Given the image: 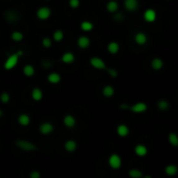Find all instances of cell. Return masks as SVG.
Listing matches in <instances>:
<instances>
[{
  "instance_id": "obj_1",
  "label": "cell",
  "mask_w": 178,
  "mask_h": 178,
  "mask_svg": "<svg viewBox=\"0 0 178 178\" xmlns=\"http://www.w3.org/2000/svg\"><path fill=\"white\" fill-rule=\"evenodd\" d=\"M23 54V51L22 50H19V51H17L16 53H13V54H11L7 58V61L4 62V69L10 71V70H13L15 67L17 66L18 63H19V59L21 57V55Z\"/></svg>"
},
{
  "instance_id": "obj_2",
  "label": "cell",
  "mask_w": 178,
  "mask_h": 178,
  "mask_svg": "<svg viewBox=\"0 0 178 178\" xmlns=\"http://www.w3.org/2000/svg\"><path fill=\"white\" fill-rule=\"evenodd\" d=\"M107 164H108L109 167L112 169V170L117 171L121 167H122V158H121V156L119 155V154L112 153L108 156Z\"/></svg>"
},
{
  "instance_id": "obj_3",
  "label": "cell",
  "mask_w": 178,
  "mask_h": 178,
  "mask_svg": "<svg viewBox=\"0 0 178 178\" xmlns=\"http://www.w3.org/2000/svg\"><path fill=\"white\" fill-rule=\"evenodd\" d=\"M16 146L23 151H35L38 150L37 145L26 140H17L16 141Z\"/></svg>"
},
{
  "instance_id": "obj_4",
  "label": "cell",
  "mask_w": 178,
  "mask_h": 178,
  "mask_svg": "<svg viewBox=\"0 0 178 178\" xmlns=\"http://www.w3.org/2000/svg\"><path fill=\"white\" fill-rule=\"evenodd\" d=\"M127 109H129L132 114H144V112H147L148 105H147V103L140 101V102L133 103L132 105H128Z\"/></svg>"
},
{
  "instance_id": "obj_5",
  "label": "cell",
  "mask_w": 178,
  "mask_h": 178,
  "mask_svg": "<svg viewBox=\"0 0 178 178\" xmlns=\"http://www.w3.org/2000/svg\"><path fill=\"white\" fill-rule=\"evenodd\" d=\"M90 65L94 69L97 70H106V64L102 58L98 57V56H93L90 59Z\"/></svg>"
},
{
  "instance_id": "obj_6",
  "label": "cell",
  "mask_w": 178,
  "mask_h": 178,
  "mask_svg": "<svg viewBox=\"0 0 178 178\" xmlns=\"http://www.w3.org/2000/svg\"><path fill=\"white\" fill-rule=\"evenodd\" d=\"M52 11L51 8L48 7H41L39 10L37 11V18L39 20H47L51 17Z\"/></svg>"
},
{
  "instance_id": "obj_7",
  "label": "cell",
  "mask_w": 178,
  "mask_h": 178,
  "mask_svg": "<svg viewBox=\"0 0 178 178\" xmlns=\"http://www.w3.org/2000/svg\"><path fill=\"white\" fill-rule=\"evenodd\" d=\"M39 131L43 135H48L54 131V125L50 122H43L39 126Z\"/></svg>"
},
{
  "instance_id": "obj_8",
  "label": "cell",
  "mask_w": 178,
  "mask_h": 178,
  "mask_svg": "<svg viewBox=\"0 0 178 178\" xmlns=\"http://www.w3.org/2000/svg\"><path fill=\"white\" fill-rule=\"evenodd\" d=\"M116 131H117V135L120 136V138H126V136L129 135L130 129L126 124L122 123V124H119V125L117 126Z\"/></svg>"
},
{
  "instance_id": "obj_9",
  "label": "cell",
  "mask_w": 178,
  "mask_h": 178,
  "mask_svg": "<svg viewBox=\"0 0 178 178\" xmlns=\"http://www.w3.org/2000/svg\"><path fill=\"white\" fill-rule=\"evenodd\" d=\"M156 11L153 8H148L144 13V20L148 23H152L156 20Z\"/></svg>"
},
{
  "instance_id": "obj_10",
  "label": "cell",
  "mask_w": 178,
  "mask_h": 178,
  "mask_svg": "<svg viewBox=\"0 0 178 178\" xmlns=\"http://www.w3.org/2000/svg\"><path fill=\"white\" fill-rule=\"evenodd\" d=\"M77 45L80 49H87L91 45V40L87 35H80L77 39Z\"/></svg>"
},
{
  "instance_id": "obj_11",
  "label": "cell",
  "mask_w": 178,
  "mask_h": 178,
  "mask_svg": "<svg viewBox=\"0 0 178 178\" xmlns=\"http://www.w3.org/2000/svg\"><path fill=\"white\" fill-rule=\"evenodd\" d=\"M124 7L128 11H135L139 7V0H124Z\"/></svg>"
},
{
  "instance_id": "obj_12",
  "label": "cell",
  "mask_w": 178,
  "mask_h": 178,
  "mask_svg": "<svg viewBox=\"0 0 178 178\" xmlns=\"http://www.w3.org/2000/svg\"><path fill=\"white\" fill-rule=\"evenodd\" d=\"M63 122H64V125L67 127V128H73L75 127L76 125V119L74 118V116L72 115H66L63 119Z\"/></svg>"
},
{
  "instance_id": "obj_13",
  "label": "cell",
  "mask_w": 178,
  "mask_h": 178,
  "mask_svg": "<svg viewBox=\"0 0 178 178\" xmlns=\"http://www.w3.org/2000/svg\"><path fill=\"white\" fill-rule=\"evenodd\" d=\"M133 150H135V154L139 157H144L148 154V148L143 144H138Z\"/></svg>"
},
{
  "instance_id": "obj_14",
  "label": "cell",
  "mask_w": 178,
  "mask_h": 178,
  "mask_svg": "<svg viewBox=\"0 0 178 178\" xmlns=\"http://www.w3.org/2000/svg\"><path fill=\"white\" fill-rule=\"evenodd\" d=\"M64 148H65V150H66L68 153L75 152V151L77 150V143H76V141H74V140H67L66 142H65V144H64Z\"/></svg>"
},
{
  "instance_id": "obj_15",
  "label": "cell",
  "mask_w": 178,
  "mask_h": 178,
  "mask_svg": "<svg viewBox=\"0 0 178 178\" xmlns=\"http://www.w3.org/2000/svg\"><path fill=\"white\" fill-rule=\"evenodd\" d=\"M47 80L51 84H58L62 81V76L57 72H51L47 76Z\"/></svg>"
},
{
  "instance_id": "obj_16",
  "label": "cell",
  "mask_w": 178,
  "mask_h": 178,
  "mask_svg": "<svg viewBox=\"0 0 178 178\" xmlns=\"http://www.w3.org/2000/svg\"><path fill=\"white\" fill-rule=\"evenodd\" d=\"M135 42L138 44V45H140V46L145 45V44L148 42L147 34H144V32H138V34H135Z\"/></svg>"
},
{
  "instance_id": "obj_17",
  "label": "cell",
  "mask_w": 178,
  "mask_h": 178,
  "mask_svg": "<svg viewBox=\"0 0 178 178\" xmlns=\"http://www.w3.org/2000/svg\"><path fill=\"white\" fill-rule=\"evenodd\" d=\"M44 97V94H43V91L41 90L40 88H34L31 91V98L32 100L35 102H39L43 99Z\"/></svg>"
},
{
  "instance_id": "obj_18",
  "label": "cell",
  "mask_w": 178,
  "mask_h": 178,
  "mask_svg": "<svg viewBox=\"0 0 178 178\" xmlns=\"http://www.w3.org/2000/svg\"><path fill=\"white\" fill-rule=\"evenodd\" d=\"M4 18L7 22H16L19 20V15L15 11H7L4 13Z\"/></svg>"
},
{
  "instance_id": "obj_19",
  "label": "cell",
  "mask_w": 178,
  "mask_h": 178,
  "mask_svg": "<svg viewBox=\"0 0 178 178\" xmlns=\"http://www.w3.org/2000/svg\"><path fill=\"white\" fill-rule=\"evenodd\" d=\"M17 120H18V123H19L20 125L23 126V127L28 126L31 122V119L27 114H21L19 117H18Z\"/></svg>"
},
{
  "instance_id": "obj_20",
  "label": "cell",
  "mask_w": 178,
  "mask_h": 178,
  "mask_svg": "<svg viewBox=\"0 0 178 178\" xmlns=\"http://www.w3.org/2000/svg\"><path fill=\"white\" fill-rule=\"evenodd\" d=\"M62 62L64 64H67V65H70V64H73L75 62V55L73 54L72 52H65L63 55H62Z\"/></svg>"
},
{
  "instance_id": "obj_21",
  "label": "cell",
  "mask_w": 178,
  "mask_h": 178,
  "mask_svg": "<svg viewBox=\"0 0 178 178\" xmlns=\"http://www.w3.org/2000/svg\"><path fill=\"white\" fill-rule=\"evenodd\" d=\"M151 68L155 71H159L164 68V61L159 57H155L151 61Z\"/></svg>"
},
{
  "instance_id": "obj_22",
  "label": "cell",
  "mask_w": 178,
  "mask_h": 178,
  "mask_svg": "<svg viewBox=\"0 0 178 178\" xmlns=\"http://www.w3.org/2000/svg\"><path fill=\"white\" fill-rule=\"evenodd\" d=\"M106 10H107V11H109L111 14L117 13L119 10L118 1H116V0H109L107 3H106Z\"/></svg>"
},
{
  "instance_id": "obj_23",
  "label": "cell",
  "mask_w": 178,
  "mask_h": 178,
  "mask_svg": "<svg viewBox=\"0 0 178 178\" xmlns=\"http://www.w3.org/2000/svg\"><path fill=\"white\" fill-rule=\"evenodd\" d=\"M115 93H116V91L112 85L107 84L102 89V95H103V97H105V98H112L115 95Z\"/></svg>"
},
{
  "instance_id": "obj_24",
  "label": "cell",
  "mask_w": 178,
  "mask_h": 178,
  "mask_svg": "<svg viewBox=\"0 0 178 178\" xmlns=\"http://www.w3.org/2000/svg\"><path fill=\"white\" fill-rule=\"evenodd\" d=\"M177 172H178V168L176 165L170 164L165 167V173L166 175H168V176H174V175L177 174Z\"/></svg>"
},
{
  "instance_id": "obj_25",
  "label": "cell",
  "mask_w": 178,
  "mask_h": 178,
  "mask_svg": "<svg viewBox=\"0 0 178 178\" xmlns=\"http://www.w3.org/2000/svg\"><path fill=\"white\" fill-rule=\"evenodd\" d=\"M120 50V45H119L118 42H111L108 43L107 45V51L111 54H117Z\"/></svg>"
},
{
  "instance_id": "obj_26",
  "label": "cell",
  "mask_w": 178,
  "mask_h": 178,
  "mask_svg": "<svg viewBox=\"0 0 178 178\" xmlns=\"http://www.w3.org/2000/svg\"><path fill=\"white\" fill-rule=\"evenodd\" d=\"M35 73V69L32 65H25L24 68H23V74L26 77H32Z\"/></svg>"
},
{
  "instance_id": "obj_27",
  "label": "cell",
  "mask_w": 178,
  "mask_h": 178,
  "mask_svg": "<svg viewBox=\"0 0 178 178\" xmlns=\"http://www.w3.org/2000/svg\"><path fill=\"white\" fill-rule=\"evenodd\" d=\"M168 142L171 146L177 147L178 146V135L175 132H170L168 135Z\"/></svg>"
},
{
  "instance_id": "obj_28",
  "label": "cell",
  "mask_w": 178,
  "mask_h": 178,
  "mask_svg": "<svg viewBox=\"0 0 178 178\" xmlns=\"http://www.w3.org/2000/svg\"><path fill=\"white\" fill-rule=\"evenodd\" d=\"M128 175L131 178H142L144 176L143 172H142L141 170H139V169H135V168L130 169V170L128 171Z\"/></svg>"
},
{
  "instance_id": "obj_29",
  "label": "cell",
  "mask_w": 178,
  "mask_h": 178,
  "mask_svg": "<svg viewBox=\"0 0 178 178\" xmlns=\"http://www.w3.org/2000/svg\"><path fill=\"white\" fill-rule=\"evenodd\" d=\"M11 40H13L14 42L19 43V42H21V41H23V39H24V35H23V34H22L21 31L15 30L13 34H11Z\"/></svg>"
},
{
  "instance_id": "obj_30",
  "label": "cell",
  "mask_w": 178,
  "mask_h": 178,
  "mask_svg": "<svg viewBox=\"0 0 178 178\" xmlns=\"http://www.w3.org/2000/svg\"><path fill=\"white\" fill-rule=\"evenodd\" d=\"M64 31L62 30V29H56V30L53 32V40L55 41V42H62V41L64 40Z\"/></svg>"
},
{
  "instance_id": "obj_31",
  "label": "cell",
  "mask_w": 178,
  "mask_h": 178,
  "mask_svg": "<svg viewBox=\"0 0 178 178\" xmlns=\"http://www.w3.org/2000/svg\"><path fill=\"white\" fill-rule=\"evenodd\" d=\"M80 28H81V30H84L85 32H89V31L93 30L94 24L90 21H82L81 24H80Z\"/></svg>"
},
{
  "instance_id": "obj_32",
  "label": "cell",
  "mask_w": 178,
  "mask_h": 178,
  "mask_svg": "<svg viewBox=\"0 0 178 178\" xmlns=\"http://www.w3.org/2000/svg\"><path fill=\"white\" fill-rule=\"evenodd\" d=\"M170 106V103H169L166 99H161L157 101V108L159 111H167Z\"/></svg>"
},
{
  "instance_id": "obj_33",
  "label": "cell",
  "mask_w": 178,
  "mask_h": 178,
  "mask_svg": "<svg viewBox=\"0 0 178 178\" xmlns=\"http://www.w3.org/2000/svg\"><path fill=\"white\" fill-rule=\"evenodd\" d=\"M10 100H11V96L7 92H2V93L0 94V101H1V103L7 104V103L10 102Z\"/></svg>"
},
{
  "instance_id": "obj_34",
  "label": "cell",
  "mask_w": 178,
  "mask_h": 178,
  "mask_svg": "<svg viewBox=\"0 0 178 178\" xmlns=\"http://www.w3.org/2000/svg\"><path fill=\"white\" fill-rule=\"evenodd\" d=\"M69 5L71 8L76 10V8H78L79 5H80V0H69Z\"/></svg>"
},
{
  "instance_id": "obj_35",
  "label": "cell",
  "mask_w": 178,
  "mask_h": 178,
  "mask_svg": "<svg viewBox=\"0 0 178 178\" xmlns=\"http://www.w3.org/2000/svg\"><path fill=\"white\" fill-rule=\"evenodd\" d=\"M42 45L45 47V48H50L52 46V41L50 38H44L42 40Z\"/></svg>"
},
{
  "instance_id": "obj_36",
  "label": "cell",
  "mask_w": 178,
  "mask_h": 178,
  "mask_svg": "<svg viewBox=\"0 0 178 178\" xmlns=\"http://www.w3.org/2000/svg\"><path fill=\"white\" fill-rule=\"evenodd\" d=\"M106 71H107V73L109 74V76H112V78L118 77V71L114 69V68H106Z\"/></svg>"
},
{
  "instance_id": "obj_37",
  "label": "cell",
  "mask_w": 178,
  "mask_h": 178,
  "mask_svg": "<svg viewBox=\"0 0 178 178\" xmlns=\"http://www.w3.org/2000/svg\"><path fill=\"white\" fill-rule=\"evenodd\" d=\"M41 176L42 175H41V173L38 170H34L29 173V178H41Z\"/></svg>"
},
{
  "instance_id": "obj_38",
  "label": "cell",
  "mask_w": 178,
  "mask_h": 178,
  "mask_svg": "<svg viewBox=\"0 0 178 178\" xmlns=\"http://www.w3.org/2000/svg\"><path fill=\"white\" fill-rule=\"evenodd\" d=\"M114 19L116 21H122L123 20V14L122 13H117L114 16Z\"/></svg>"
},
{
  "instance_id": "obj_39",
  "label": "cell",
  "mask_w": 178,
  "mask_h": 178,
  "mask_svg": "<svg viewBox=\"0 0 178 178\" xmlns=\"http://www.w3.org/2000/svg\"><path fill=\"white\" fill-rule=\"evenodd\" d=\"M43 65H44V68H49L50 67V65H51V64H50L49 63V62H47V61H45V62H43Z\"/></svg>"
},
{
  "instance_id": "obj_40",
  "label": "cell",
  "mask_w": 178,
  "mask_h": 178,
  "mask_svg": "<svg viewBox=\"0 0 178 178\" xmlns=\"http://www.w3.org/2000/svg\"><path fill=\"white\" fill-rule=\"evenodd\" d=\"M2 116H3V111H2V109L0 108V118H1Z\"/></svg>"
},
{
  "instance_id": "obj_41",
  "label": "cell",
  "mask_w": 178,
  "mask_h": 178,
  "mask_svg": "<svg viewBox=\"0 0 178 178\" xmlns=\"http://www.w3.org/2000/svg\"><path fill=\"white\" fill-rule=\"evenodd\" d=\"M142 178H152V177H151L150 175H145V176H143Z\"/></svg>"
},
{
  "instance_id": "obj_42",
  "label": "cell",
  "mask_w": 178,
  "mask_h": 178,
  "mask_svg": "<svg viewBox=\"0 0 178 178\" xmlns=\"http://www.w3.org/2000/svg\"><path fill=\"white\" fill-rule=\"evenodd\" d=\"M47 1H48V0H47Z\"/></svg>"
}]
</instances>
